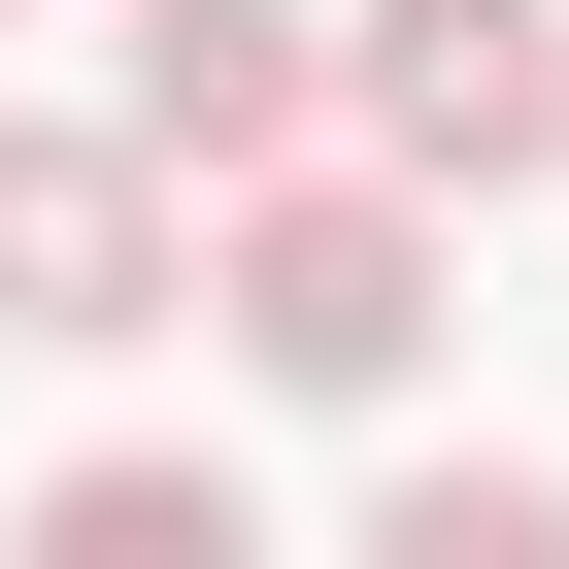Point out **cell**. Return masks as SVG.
Masks as SVG:
<instances>
[{"label": "cell", "mask_w": 569, "mask_h": 569, "mask_svg": "<svg viewBox=\"0 0 569 569\" xmlns=\"http://www.w3.org/2000/svg\"><path fill=\"white\" fill-rule=\"evenodd\" d=\"M201 336H234L268 402H402V369H436V168H369V134L234 168V201H201Z\"/></svg>", "instance_id": "6da1fadb"}, {"label": "cell", "mask_w": 569, "mask_h": 569, "mask_svg": "<svg viewBox=\"0 0 569 569\" xmlns=\"http://www.w3.org/2000/svg\"><path fill=\"white\" fill-rule=\"evenodd\" d=\"M168 302H201V168H168L134 101H101V134H68V101H0V336H68V369H101V336H168Z\"/></svg>", "instance_id": "7a4b0ae2"}, {"label": "cell", "mask_w": 569, "mask_h": 569, "mask_svg": "<svg viewBox=\"0 0 569 569\" xmlns=\"http://www.w3.org/2000/svg\"><path fill=\"white\" fill-rule=\"evenodd\" d=\"M336 134L436 168V201L569 168V0H336Z\"/></svg>", "instance_id": "3957f363"}, {"label": "cell", "mask_w": 569, "mask_h": 569, "mask_svg": "<svg viewBox=\"0 0 569 569\" xmlns=\"http://www.w3.org/2000/svg\"><path fill=\"white\" fill-rule=\"evenodd\" d=\"M101 101L234 201V168H302V134H336V0H134V68H101Z\"/></svg>", "instance_id": "277c9868"}, {"label": "cell", "mask_w": 569, "mask_h": 569, "mask_svg": "<svg viewBox=\"0 0 569 569\" xmlns=\"http://www.w3.org/2000/svg\"><path fill=\"white\" fill-rule=\"evenodd\" d=\"M268 502H234V436H68L34 469V569H234Z\"/></svg>", "instance_id": "5b68a950"}, {"label": "cell", "mask_w": 569, "mask_h": 569, "mask_svg": "<svg viewBox=\"0 0 569 569\" xmlns=\"http://www.w3.org/2000/svg\"><path fill=\"white\" fill-rule=\"evenodd\" d=\"M369 569H569V469L436 436V469H369Z\"/></svg>", "instance_id": "8992f818"}]
</instances>
